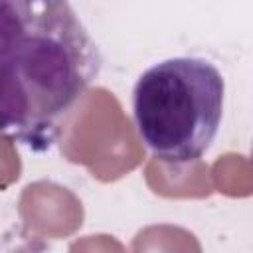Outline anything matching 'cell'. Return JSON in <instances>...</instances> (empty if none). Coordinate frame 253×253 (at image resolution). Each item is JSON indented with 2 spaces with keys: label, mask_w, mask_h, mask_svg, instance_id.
<instances>
[{
  "label": "cell",
  "mask_w": 253,
  "mask_h": 253,
  "mask_svg": "<svg viewBox=\"0 0 253 253\" xmlns=\"http://www.w3.org/2000/svg\"><path fill=\"white\" fill-rule=\"evenodd\" d=\"M225 101L219 69L204 57H168L142 71L132 119L142 144L166 164L200 160L217 136Z\"/></svg>",
  "instance_id": "cell-2"
},
{
  "label": "cell",
  "mask_w": 253,
  "mask_h": 253,
  "mask_svg": "<svg viewBox=\"0 0 253 253\" xmlns=\"http://www.w3.org/2000/svg\"><path fill=\"white\" fill-rule=\"evenodd\" d=\"M101 63L69 0H0V134L49 150Z\"/></svg>",
  "instance_id": "cell-1"
}]
</instances>
